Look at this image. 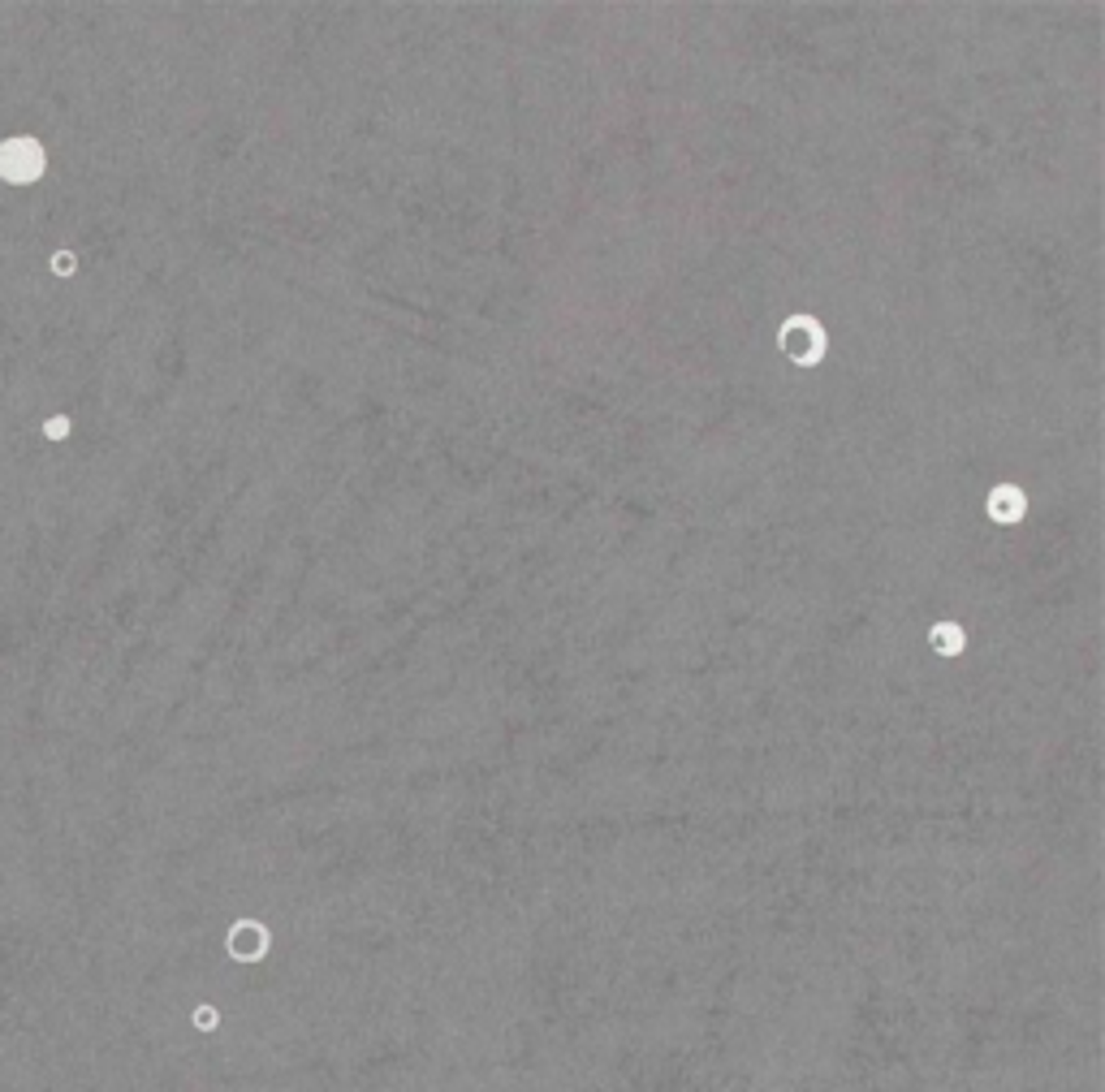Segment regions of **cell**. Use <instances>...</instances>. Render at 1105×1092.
Returning a JSON list of instances; mask_svg holds the SVG:
<instances>
[{"label":"cell","instance_id":"cell-2","mask_svg":"<svg viewBox=\"0 0 1105 1092\" xmlns=\"http://www.w3.org/2000/svg\"><path fill=\"white\" fill-rule=\"evenodd\" d=\"M777 346L795 367H816L829 350V332L816 316H791L777 329Z\"/></svg>","mask_w":1105,"mask_h":1092},{"label":"cell","instance_id":"cell-4","mask_svg":"<svg viewBox=\"0 0 1105 1092\" xmlns=\"http://www.w3.org/2000/svg\"><path fill=\"white\" fill-rule=\"evenodd\" d=\"M984 514L998 527H1019L1028 514V493L1019 484H993L989 497H984Z\"/></svg>","mask_w":1105,"mask_h":1092},{"label":"cell","instance_id":"cell-6","mask_svg":"<svg viewBox=\"0 0 1105 1092\" xmlns=\"http://www.w3.org/2000/svg\"><path fill=\"white\" fill-rule=\"evenodd\" d=\"M190 1023H194V1032H217L220 1028V1011L212 1002H199L190 1011Z\"/></svg>","mask_w":1105,"mask_h":1092},{"label":"cell","instance_id":"cell-8","mask_svg":"<svg viewBox=\"0 0 1105 1092\" xmlns=\"http://www.w3.org/2000/svg\"><path fill=\"white\" fill-rule=\"evenodd\" d=\"M48 268H52L57 276H73V273H78V255H73V251H52Z\"/></svg>","mask_w":1105,"mask_h":1092},{"label":"cell","instance_id":"cell-3","mask_svg":"<svg viewBox=\"0 0 1105 1092\" xmlns=\"http://www.w3.org/2000/svg\"><path fill=\"white\" fill-rule=\"evenodd\" d=\"M225 950H229V959H234V963H264V959L273 955V933H268L264 920H255V915H243V920L229 924Z\"/></svg>","mask_w":1105,"mask_h":1092},{"label":"cell","instance_id":"cell-5","mask_svg":"<svg viewBox=\"0 0 1105 1092\" xmlns=\"http://www.w3.org/2000/svg\"><path fill=\"white\" fill-rule=\"evenodd\" d=\"M928 647L937 656H963L968 652V631L959 622H933L928 626Z\"/></svg>","mask_w":1105,"mask_h":1092},{"label":"cell","instance_id":"cell-7","mask_svg":"<svg viewBox=\"0 0 1105 1092\" xmlns=\"http://www.w3.org/2000/svg\"><path fill=\"white\" fill-rule=\"evenodd\" d=\"M70 432H73L70 415H48V419H44V437L48 441H70Z\"/></svg>","mask_w":1105,"mask_h":1092},{"label":"cell","instance_id":"cell-1","mask_svg":"<svg viewBox=\"0 0 1105 1092\" xmlns=\"http://www.w3.org/2000/svg\"><path fill=\"white\" fill-rule=\"evenodd\" d=\"M48 173V147L35 134H14L0 143V182L9 187H35Z\"/></svg>","mask_w":1105,"mask_h":1092}]
</instances>
